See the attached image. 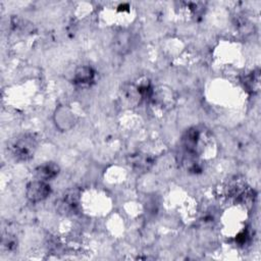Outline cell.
Returning <instances> with one entry per match:
<instances>
[{"mask_svg":"<svg viewBox=\"0 0 261 261\" xmlns=\"http://www.w3.org/2000/svg\"><path fill=\"white\" fill-rule=\"evenodd\" d=\"M149 100L162 108H171L175 102V97L169 88L161 86L156 90L153 89Z\"/></svg>","mask_w":261,"mask_h":261,"instance_id":"277c9868","label":"cell"},{"mask_svg":"<svg viewBox=\"0 0 261 261\" xmlns=\"http://www.w3.org/2000/svg\"><path fill=\"white\" fill-rule=\"evenodd\" d=\"M132 44H133V39L128 32L118 33L113 40L114 50L119 54L127 53L132 48Z\"/></svg>","mask_w":261,"mask_h":261,"instance_id":"9c48e42d","label":"cell"},{"mask_svg":"<svg viewBox=\"0 0 261 261\" xmlns=\"http://www.w3.org/2000/svg\"><path fill=\"white\" fill-rule=\"evenodd\" d=\"M53 121L59 130L67 132L74 126L77 117L69 106L59 105L53 113Z\"/></svg>","mask_w":261,"mask_h":261,"instance_id":"7a4b0ae2","label":"cell"},{"mask_svg":"<svg viewBox=\"0 0 261 261\" xmlns=\"http://www.w3.org/2000/svg\"><path fill=\"white\" fill-rule=\"evenodd\" d=\"M244 87L251 93H256L260 88V73L259 70H254L244 77Z\"/></svg>","mask_w":261,"mask_h":261,"instance_id":"30bf717a","label":"cell"},{"mask_svg":"<svg viewBox=\"0 0 261 261\" xmlns=\"http://www.w3.org/2000/svg\"><path fill=\"white\" fill-rule=\"evenodd\" d=\"M51 194V187L44 180L37 179L33 180L28 184L25 189V195L30 202L38 203L46 198Z\"/></svg>","mask_w":261,"mask_h":261,"instance_id":"3957f363","label":"cell"},{"mask_svg":"<svg viewBox=\"0 0 261 261\" xmlns=\"http://www.w3.org/2000/svg\"><path fill=\"white\" fill-rule=\"evenodd\" d=\"M95 80V70L89 65L79 66L73 73V83L77 86H89Z\"/></svg>","mask_w":261,"mask_h":261,"instance_id":"52a82bcc","label":"cell"},{"mask_svg":"<svg viewBox=\"0 0 261 261\" xmlns=\"http://www.w3.org/2000/svg\"><path fill=\"white\" fill-rule=\"evenodd\" d=\"M38 146V139L33 134H23L19 136L11 146L13 156L21 161H28L35 155Z\"/></svg>","mask_w":261,"mask_h":261,"instance_id":"6da1fadb","label":"cell"},{"mask_svg":"<svg viewBox=\"0 0 261 261\" xmlns=\"http://www.w3.org/2000/svg\"><path fill=\"white\" fill-rule=\"evenodd\" d=\"M200 139H201V134L199 129H197L196 127H192L186 132L182 138V144L186 151L189 154H192V155L198 154Z\"/></svg>","mask_w":261,"mask_h":261,"instance_id":"8992f818","label":"cell"},{"mask_svg":"<svg viewBox=\"0 0 261 261\" xmlns=\"http://www.w3.org/2000/svg\"><path fill=\"white\" fill-rule=\"evenodd\" d=\"M128 165L137 172H147L154 164V159L144 153H133L127 156Z\"/></svg>","mask_w":261,"mask_h":261,"instance_id":"5b68a950","label":"cell"},{"mask_svg":"<svg viewBox=\"0 0 261 261\" xmlns=\"http://www.w3.org/2000/svg\"><path fill=\"white\" fill-rule=\"evenodd\" d=\"M59 170H60V168L56 163L45 162L36 168L35 173H36V176L38 179L48 181V180H51L54 177H56L57 174L59 173Z\"/></svg>","mask_w":261,"mask_h":261,"instance_id":"ba28073f","label":"cell"}]
</instances>
